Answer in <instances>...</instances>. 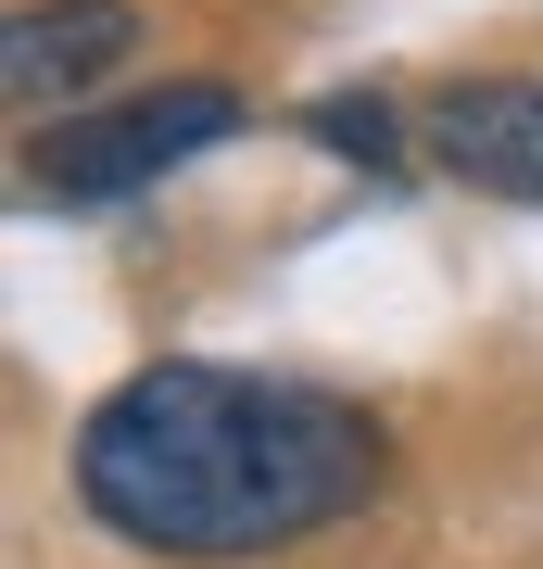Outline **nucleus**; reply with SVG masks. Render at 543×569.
Here are the masks:
<instances>
[{
	"label": "nucleus",
	"instance_id": "f257e3e1",
	"mask_svg": "<svg viewBox=\"0 0 543 569\" xmlns=\"http://www.w3.org/2000/svg\"><path fill=\"white\" fill-rule=\"evenodd\" d=\"M380 468L392 443L366 406L316 380H265V367H215V355H164L77 418V507L114 545L178 569L316 545L380 493Z\"/></svg>",
	"mask_w": 543,
	"mask_h": 569
},
{
	"label": "nucleus",
	"instance_id": "f03ea898",
	"mask_svg": "<svg viewBox=\"0 0 543 569\" xmlns=\"http://www.w3.org/2000/svg\"><path fill=\"white\" fill-rule=\"evenodd\" d=\"M228 127H241V89H228V77L140 89V102H114V114L51 127V140H39V190H51V203H127V190L178 178L190 152H215Z\"/></svg>",
	"mask_w": 543,
	"mask_h": 569
},
{
	"label": "nucleus",
	"instance_id": "7ed1b4c3",
	"mask_svg": "<svg viewBox=\"0 0 543 569\" xmlns=\"http://www.w3.org/2000/svg\"><path fill=\"white\" fill-rule=\"evenodd\" d=\"M430 152L493 203H543V77H455L430 102Z\"/></svg>",
	"mask_w": 543,
	"mask_h": 569
},
{
	"label": "nucleus",
	"instance_id": "20e7f679",
	"mask_svg": "<svg viewBox=\"0 0 543 569\" xmlns=\"http://www.w3.org/2000/svg\"><path fill=\"white\" fill-rule=\"evenodd\" d=\"M127 51H140V0H26V13L0 26V77H13L26 114L77 102L101 63H127Z\"/></svg>",
	"mask_w": 543,
	"mask_h": 569
},
{
	"label": "nucleus",
	"instance_id": "39448f33",
	"mask_svg": "<svg viewBox=\"0 0 543 569\" xmlns=\"http://www.w3.org/2000/svg\"><path fill=\"white\" fill-rule=\"evenodd\" d=\"M303 127H316V152H342V164H404V114L380 102V89H329Z\"/></svg>",
	"mask_w": 543,
	"mask_h": 569
}]
</instances>
